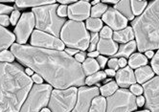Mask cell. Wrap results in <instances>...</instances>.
<instances>
[{
    "label": "cell",
    "mask_w": 159,
    "mask_h": 112,
    "mask_svg": "<svg viewBox=\"0 0 159 112\" xmlns=\"http://www.w3.org/2000/svg\"><path fill=\"white\" fill-rule=\"evenodd\" d=\"M130 92L133 95H141L143 93V88L139 84H133L130 87Z\"/></svg>",
    "instance_id": "34"
},
{
    "label": "cell",
    "mask_w": 159,
    "mask_h": 112,
    "mask_svg": "<svg viewBox=\"0 0 159 112\" xmlns=\"http://www.w3.org/2000/svg\"><path fill=\"white\" fill-rule=\"evenodd\" d=\"M88 56H89V58H95V57H99V52L98 51H93V52H90L88 53Z\"/></svg>",
    "instance_id": "49"
},
{
    "label": "cell",
    "mask_w": 159,
    "mask_h": 112,
    "mask_svg": "<svg viewBox=\"0 0 159 112\" xmlns=\"http://www.w3.org/2000/svg\"><path fill=\"white\" fill-rule=\"evenodd\" d=\"M105 72H106L107 76H110V77H113V76H115V75H116L115 71H114V70H112V69H107Z\"/></svg>",
    "instance_id": "47"
},
{
    "label": "cell",
    "mask_w": 159,
    "mask_h": 112,
    "mask_svg": "<svg viewBox=\"0 0 159 112\" xmlns=\"http://www.w3.org/2000/svg\"><path fill=\"white\" fill-rule=\"evenodd\" d=\"M152 66L153 72H155L157 75H159V50L157 51L156 55L154 56L152 60Z\"/></svg>",
    "instance_id": "33"
},
{
    "label": "cell",
    "mask_w": 159,
    "mask_h": 112,
    "mask_svg": "<svg viewBox=\"0 0 159 112\" xmlns=\"http://www.w3.org/2000/svg\"><path fill=\"white\" fill-rule=\"evenodd\" d=\"M33 80L17 63L0 62V112H19Z\"/></svg>",
    "instance_id": "2"
},
{
    "label": "cell",
    "mask_w": 159,
    "mask_h": 112,
    "mask_svg": "<svg viewBox=\"0 0 159 112\" xmlns=\"http://www.w3.org/2000/svg\"><path fill=\"white\" fill-rule=\"evenodd\" d=\"M67 10H68V7H66L65 5L59 6V8H58V16L60 17L64 18L67 16Z\"/></svg>",
    "instance_id": "36"
},
{
    "label": "cell",
    "mask_w": 159,
    "mask_h": 112,
    "mask_svg": "<svg viewBox=\"0 0 159 112\" xmlns=\"http://www.w3.org/2000/svg\"><path fill=\"white\" fill-rule=\"evenodd\" d=\"M11 12H14V11H13V7L7 6V5H3V4H0V14H1V15L10 14Z\"/></svg>",
    "instance_id": "38"
},
{
    "label": "cell",
    "mask_w": 159,
    "mask_h": 112,
    "mask_svg": "<svg viewBox=\"0 0 159 112\" xmlns=\"http://www.w3.org/2000/svg\"><path fill=\"white\" fill-rule=\"evenodd\" d=\"M99 3H100V2L98 1V0H96V1H93V2H92V4H93L94 6H95V5H97V4H99Z\"/></svg>",
    "instance_id": "54"
},
{
    "label": "cell",
    "mask_w": 159,
    "mask_h": 112,
    "mask_svg": "<svg viewBox=\"0 0 159 112\" xmlns=\"http://www.w3.org/2000/svg\"><path fill=\"white\" fill-rule=\"evenodd\" d=\"M147 1H131L130 2V6L132 9V13L133 15H142L143 11L145 10V8L147 7Z\"/></svg>",
    "instance_id": "30"
},
{
    "label": "cell",
    "mask_w": 159,
    "mask_h": 112,
    "mask_svg": "<svg viewBox=\"0 0 159 112\" xmlns=\"http://www.w3.org/2000/svg\"><path fill=\"white\" fill-rule=\"evenodd\" d=\"M78 89L70 87L67 89H55L51 93L49 109L51 112H70L77 103Z\"/></svg>",
    "instance_id": "7"
},
{
    "label": "cell",
    "mask_w": 159,
    "mask_h": 112,
    "mask_svg": "<svg viewBox=\"0 0 159 112\" xmlns=\"http://www.w3.org/2000/svg\"><path fill=\"white\" fill-rule=\"evenodd\" d=\"M10 18L6 15H0V25L1 26H9Z\"/></svg>",
    "instance_id": "39"
},
{
    "label": "cell",
    "mask_w": 159,
    "mask_h": 112,
    "mask_svg": "<svg viewBox=\"0 0 159 112\" xmlns=\"http://www.w3.org/2000/svg\"><path fill=\"white\" fill-rule=\"evenodd\" d=\"M107 60H108L107 58L103 57V56H99V57L97 58V62H98V64L100 66V68H104V67L106 66V64H107Z\"/></svg>",
    "instance_id": "40"
},
{
    "label": "cell",
    "mask_w": 159,
    "mask_h": 112,
    "mask_svg": "<svg viewBox=\"0 0 159 112\" xmlns=\"http://www.w3.org/2000/svg\"><path fill=\"white\" fill-rule=\"evenodd\" d=\"M107 11V6L104 3H99L92 7L91 12H90V16H92V18H99L100 16H103Z\"/></svg>",
    "instance_id": "28"
},
{
    "label": "cell",
    "mask_w": 159,
    "mask_h": 112,
    "mask_svg": "<svg viewBox=\"0 0 159 112\" xmlns=\"http://www.w3.org/2000/svg\"><path fill=\"white\" fill-rule=\"evenodd\" d=\"M100 36L102 38H105V39H108L110 38L112 36H113V34H112V30L106 26V27H103V29L101 30V33H100Z\"/></svg>",
    "instance_id": "32"
},
{
    "label": "cell",
    "mask_w": 159,
    "mask_h": 112,
    "mask_svg": "<svg viewBox=\"0 0 159 112\" xmlns=\"http://www.w3.org/2000/svg\"><path fill=\"white\" fill-rule=\"evenodd\" d=\"M28 76H33L34 75V71L31 68H26V72H25Z\"/></svg>",
    "instance_id": "51"
},
{
    "label": "cell",
    "mask_w": 159,
    "mask_h": 112,
    "mask_svg": "<svg viewBox=\"0 0 159 112\" xmlns=\"http://www.w3.org/2000/svg\"><path fill=\"white\" fill-rule=\"evenodd\" d=\"M19 16H20V13L18 12V11L17 10L14 11V12L12 13V16H11V24L16 25L17 23Z\"/></svg>",
    "instance_id": "35"
},
{
    "label": "cell",
    "mask_w": 159,
    "mask_h": 112,
    "mask_svg": "<svg viewBox=\"0 0 159 112\" xmlns=\"http://www.w3.org/2000/svg\"><path fill=\"white\" fill-rule=\"evenodd\" d=\"M86 27L93 33H98L103 28V21L99 18H88L86 20Z\"/></svg>",
    "instance_id": "27"
},
{
    "label": "cell",
    "mask_w": 159,
    "mask_h": 112,
    "mask_svg": "<svg viewBox=\"0 0 159 112\" xmlns=\"http://www.w3.org/2000/svg\"><path fill=\"white\" fill-rule=\"evenodd\" d=\"M75 60L78 61V62H84V60H85V53H84V52H79L78 54H76V56H75Z\"/></svg>",
    "instance_id": "41"
},
{
    "label": "cell",
    "mask_w": 159,
    "mask_h": 112,
    "mask_svg": "<svg viewBox=\"0 0 159 112\" xmlns=\"http://www.w3.org/2000/svg\"><path fill=\"white\" fill-rule=\"evenodd\" d=\"M152 57H153L152 51H147L146 52V58H152Z\"/></svg>",
    "instance_id": "50"
},
{
    "label": "cell",
    "mask_w": 159,
    "mask_h": 112,
    "mask_svg": "<svg viewBox=\"0 0 159 112\" xmlns=\"http://www.w3.org/2000/svg\"><path fill=\"white\" fill-rule=\"evenodd\" d=\"M147 63H148L147 58L140 53H136L130 56L129 60V64L130 68H138V67L146 66Z\"/></svg>",
    "instance_id": "24"
},
{
    "label": "cell",
    "mask_w": 159,
    "mask_h": 112,
    "mask_svg": "<svg viewBox=\"0 0 159 112\" xmlns=\"http://www.w3.org/2000/svg\"><path fill=\"white\" fill-rule=\"evenodd\" d=\"M11 51L15 57L56 89L82 86L85 83L83 65L68 54L28 45L13 44Z\"/></svg>",
    "instance_id": "1"
},
{
    "label": "cell",
    "mask_w": 159,
    "mask_h": 112,
    "mask_svg": "<svg viewBox=\"0 0 159 112\" xmlns=\"http://www.w3.org/2000/svg\"><path fill=\"white\" fill-rule=\"evenodd\" d=\"M132 27L140 52L159 49V1L151 2Z\"/></svg>",
    "instance_id": "3"
},
{
    "label": "cell",
    "mask_w": 159,
    "mask_h": 112,
    "mask_svg": "<svg viewBox=\"0 0 159 112\" xmlns=\"http://www.w3.org/2000/svg\"><path fill=\"white\" fill-rule=\"evenodd\" d=\"M136 46H137V44H136V42L134 40L128 42L127 44L122 45L120 47L118 53L115 54V57H122V58H125V59L130 57V55L135 51Z\"/></svg>",
    "instance_id": "22"
},
{
    "label": "cell",
    "mask_w": 159,
    "mask_h": 112,
    "mask_svg": "<svg viewBox=\"0 0 159 112\" xmlns=\"http://www.w3.org/2000/svg\"><path fill=\"white\" fill-rule=\"evenodd\" d=\"M97 50L99 54H103L107 56H114L118 50V44L111 38L108 39L101 38L97 43Z\"/></svg>",
    "instance_id": "16"
},
{
    "label": "cell",
    "mask_w": 159,
    "mask_h": 112,
    "mask_svg": "<svg viewBox=\"0 0 159 112\" xmlns=\"http://www.w3.org/2000/svg\"><path fill=\"white\" fill-rule=\"evenodd\" d=\"M136 82H138L139 83H145L147 81H149L150 79L153 77L154 72L151 68L150 66H143L141 68H138L134 73Z\"/></svg>",
    "instance_id": "19"
},
{
    "label": "cell",
    "mask_w": 159,
    "mask_h": 112,
    "mask_svg": "<svg viewBox=\"0 0 159 112\" xmlns=\"http://www.w3.org/2000/svg\"><path fill=\"white\" fill-rule=\"evenodd\" d=\"M32 79H33V81L35 82L36 83H38V84H42L43 79H42V78H41L39 74H34Z\"/></svg>",
    "instance_id": "43"
},
{
    "label": "cell",
    "mask_w": 159,
    "mask_h": 112,
    "mask_svg": "<svg viewBox=\"0 0 159 112\" xmlns=\"http://www.w3.org/2000/svg\"><path fill=\"white\" fill-rule=\"evenodd\" d=\"M97 45H95V44H90V46L88 47V50L90 51V52H93L94 50H95V47H96Z\"/></svg>",
    "instance_id": "52"
},
{
    "label": "cell",
    "mask_w": 159,
    "mask_h": 112,
    "mask_svg": "<svg viewBox=\"0 0 159 112\" xmlns=\"http://www.w3.org/2000/svg\"><path fill=\"white\" fill-rule=\"evenodd\" d=\"M134 38L133 30L131 27H126L124 30L116 31L113 34V39L118 42L127 43L129 41H132Z\"/></svg>",
    "instance_id": "18"
},
{
    "label": "cell",
    "mask_w": 159,
    "mask_h": 112,
    "mask_svg": "<svg viewBox=\"0 0 159 112\" xmlns=\"http://www.w3.org/2000/svg\"><path fill=\"white\" fill-rule=\"evenodd\" d=\"M108 67L109 69H112V70H117L118 67H119V64H118V59H110L108 60Z\"/></svg>",
    "instance_id": "37"
},
{
    "label": "cell",
    "mask_w": 159,
    "mask_h": 112,
    "mask_svg": "<svg viewBox=\"0 0 159 112\" xmlns=\"http://www.w3.org/2000/svg\"><path fill=\"white\" fill-rule=\"evenodd\" d=\"M146 107L150 112H159V77L143 83Z\"/></svg>",
    "instance_id": "10"
},
{
    "label": "cell",
    "mask_w": 159,
    "mask_h": 112,
    "mask_svg": "<svg viewBox=\"0 0 159 112\" xmlns=\"http://www.w3.org/2000/svg\"><path fill=\"white\" fill-rule=\"evenodd\" d=\"M137 112H150L149 110H142V111H137Z\"/></svg>",
    "instance_id": "55"
},
{
    "label": "cell",
    "mask_w": 159,
    "mask_h": 112,
    "mask_svg": "<svg viewBox=\"0 0 159 112\" xmlns=\"http://www.w3.org/2000/svg\"><path fill=\"white\" fill-rule=\"evenodd\" d=\"M116 81L117 84L121 87L127 88L131 84H134L136 83L135 75L130 67H124V68L118 70L116 73Z\"/></svg>",
    "instance_id": "15"
},
{
    "label": "cell",
    "mask_w": 159,
    "mask_h": 112,
    "mask_svg": "<svg viewBox=\"0 0 159 112\" xmlns=\"http://www.w3.org/2000/svg\"><path fill=\"white\" fill-rule=\"evenodd\" d=\"M65 53H66V54H68V55L71 56V57H72L73 55L78 54V53H79V51H78V50H76V49H72V48H67V49L65 50Z\"/></svg>",
    "instance_id": "45"
},
{
    "label": "cell",
    "mask_w": 159,
    "mask_h": 112,
    "mask_svg": "<svg viewBox=\"0 0 159 112\" xmlns=\"http://www.w3.org/2000/svg\"><path fill=\"white\" fill-rule=\"evenodd\" d=\"M103 20L109 26L110 29L118 31L126 28L128 23L127 18L124 17L117 10L113 8L107 9V12L103 15Z\"/></svg>",
    "instance_id": "14"
},
{
    "label": "cell",
    "mask_w": 159,
    "mask_h": 112,
    "mask_svg": "<svg viewBox=\"0 0 159 112\" xmlns=\"http://www.w3.org/2000/svg\"><path fill=\"white\" fill-rule=\"evenodd\" d=\"M137 107L135 96L127 89H119L107 100V112H131Z\"/></svg>",
    "instance_id": "8"
},
{
    "label": "cell",
    "mask_w": 159,
    "mask_h": 112,
    "mask_svg": "<svg viewBox=\"0 0 159 112\" xmlns=\"http://www.w3.org/2000/svg\"><path fill=\"white\" fill-rule=\"evenodd\" d=\"M52 91L50 84L33 85L29 96L19 112H40L48 104Z\"/></svg>",
    "instance_id": "6"
},
{
    "label": "cell",
    "mask_w": 159,
    "mask_h": 112,
    "mask_svg": "<svg viewBox=\"0 0 159 112\" xmlns=\"http://www.w3.org/2000/svg\"><path fill=\"white\" fill-rule=\"evenodd\" d=\"M16 6L20 7V8H27V7H41V6H45V5H51V4H55V1H16Z\"/></svg>",
    "instance_id": "26"
},
{
    "label": "cell",
    "mask_w": 159,
    "mask_h": 112,
    "mask_svg": "<svg viewBox=\"0 0 159 112\" xmlns=\"http://www.w3.org/2000/svg\"><path fill=\"white\" fill-rule=\"evenodd\" d=\"M31 45L34 47L50 49V50H58L61 51L64 49V43L47 33H44L39 30L34 31L31 38Z\"/></svg>",
    "instance_id": "9"
},
{
    "label": "cell",
    "mask_w": 159,
    "mask_h": 112,
    "mask_svg": "<svg viewBox=\"0 0 159 112\" xmlns=\"http://www.w3.org/2000/svg\"><path fill=\"white\" fill-rule=\"evenodd\" d=\"M115 10H117L119 13H121V15L126 17L127 20H132L134 17V15L131 11V6H130V1H119V3L115 6L114 8Z\"/></svg>",
    "instance_id": "20"
},
{
    "label": "cell",
    "mask_w": 159,
    "mask_h": 112,
    "mask_svg": "<svg viewBox=\"0 0 159 112\" xmlns=\"http://www.w3.org/2000/svg\"><path fill=\"white\" fill-rule=\"evenodd\" d=\"M127 60H126V59L125 58H121V59H119L118 60V64H119V66L120 67H126L127 66Z\"/></svg>",
    "instance_id": "46"
},
{
    "label": "cell",
    "mask_w": 159,
    "mask_h": 112,
    "mask_svg": "<svg viewBox=\"0 0 159 112\" xmlns=\"http://www.w3.org/2000/svg\"><path fill=\"white\" fill-rule=\"evenodd\" d=\"M106 110H107V101L103 96L102 97L98 96L92 100L89 112H106Z\"/></svg>",
    "instance_id": "23"
},
{
    "label": "cell",
    "mask_w": 159,
    "mask_h": 112,
    "mask_svg": "<svg viewBox=\"0 0 159 112\" xmlns=\"http://www.w3.org/2000/svg\"><path fill=\"white\" fill-rule=\"evenodd\" d=\"M100 89L94 87H81L78 90L77 104L72 112H89L92 100L99 96Z\"/></svg>",
    "instance_id": "12"
},
{
    "label": "cell",
    "mask_w": 159,
    "mask_h": 112,
    "mask_svg": "<svg viewBox=\"0 0 159 112\" xmlns=\"http://www.w3.org/2000/svg\"><path fill=\"white\" fill-rule=\"evenodd\" d=\"M40 112H51V110L48 109V108H43Z\"/></svg>",
    "instance_id": "53"
},
{
    "label": "cell",
    "mask_w": 159,
    "mask_h": 112,
    "mask_svg": "<svg viewBox=\"0 0 159 112\" xmlns=\"http://www.w3.org/2000/svg\"><path fill=\"white\" fill-rule=\"evenodd\" d=\"M57 8L59 6L55 4L45 5L33 9V14L35 15L36 27L39 31L51 34L58 38L61 36V31L65 24V19L60 17L57 14Z\"/></svg>",
    "instance_id": "4"
},
{
    "label": "cell",
    "mask_w": 159,
    "mask_h": 112,
    "mask_svg": "<svg viewBox=\"0 0 159 112\" xmlns=\"http://www.w3.org/2000/svg\"><path fill=\"white\" fill-rule=\"evenodd\" d=\"M106 78H107L106 72L99 71V72H97V73H95V74H93L91 76L87 77V79L85 80V83L87 85H92V84H94V83H98V82H100L102 80L106 79Z\"/></svg>",
    "instance_id": "29"
},
{
    "label": "cell",
    "mask_w": 159,
    "mask_h": 112,
    "mask_svg": "<svg viewBox=\"0 0 159 112\" xmlns=\"http://www.w3.org/2000/svg\"><path fill=\"white\" fill-rule=\"evenodd\" d=\"M61 38L65 45L72 49L84 51L89 47L90 35L81 21H66L61 29Z\"/></svg>",
    "instance_id": "5"
},
{
    "label": "cell",
    "mask_w": 159,
    "mask_h": 112,
    "mask_svg": "<svg viewBox=\"0 0 159 112\" xmlns=\"http://www.w3.org/2000/svg\"><path fill=\"white\" fill-rule=\"evenodd\" d=\"M100 69V66L97 62V60H95L92 58H87V60H84V64H83V70L84 75L87 76H91L95 73H97Z\"/></svg>",
    "instance_id": "21"
},
{
    "label": "cell",
    "mask_w": 159,
    "mask_h": 112,
    "mask_svg": "<svg viewBox=\"0 0 159 112\" xmlns=\"http://www.w3.org/2000/svg\"><path fill=\"white\" fill-rule=\"evenodd\" d=\"M90 3L88 1H79L68 7L67 16L71 20L82 21L88 19L90 16Z\"/></svg>",
    "instance_id": "13"
},
{
    "label": "cell",
    "mask_w": 159,
    "mask_h": 112,
    "mask_svg": "<svg viewBox=\"0 0 159 112\" xmlns=\"http://www.w3.org/2000/svg\"><path fill=\"white\" fill-rule=\"evenodd\" d=\"M136 104H137V106H143L145 105V98L142 96L136 98Z\"/></svg>",
    "instance_id": "44"
},
{
    "label": "cell",
    "mask_w": 159,
    "mask_h": 112,
    "mask_svg": "<svg viewBox=\"0 0 159 112\" xmlns=\"http://www.w3.org/2000/svg\"><path fill=\"white\" fill-rule=\"evenodd\" d=\"M117 89H118V84L115 82L111 81L110 83L102 86L100 88V92L103 97H109L114 94L117 91Z\"/></svg>",
    "instance_id": "25"
},
{
    "label": "cell",
    "mask_w": 159,
    "mask_h": 112,
    "mask_svg": "<svg viewBox=\"0 0 159 112\" xmlns=\"http://www.w3.org/2000/svg\"><path fill=\"white\" fill-rule=\"evenodd\" d=\"M61 4H62V5H66V4H74V3H76L74 0H65V1H63V0H61V1H59Z\"/></svg>",
    "instance_id": "48"
},
{
    "label": "cell",
    "mask_w": 159,
    "mask_h": 112,
    "mask_svg": "<svg viewBox=\"0 0 159 112\" xmlns=\"http://www.w3.org/2000/svg\"><path fill=\"white\" fill-rule=\"evenodd\" d=\"M15 60V56L12 52L4 50L2 52H0V62H10L12 63V61Z\"/></svg>",
    "instance_id": "31"
},
{
    "label": "cell",
    "mask_w": 159,
    "mask_h": 112,
    "mask_svg": "<svg viewBox=\"0 0 159 112\" xmlns=\"http://www.w3.org/2000/svg\"><path fill=\"white\" fill-rule=\"evenodd\" d=\"M99 35L98 33H92L91 36H90V44H95L97 45V43L99 42Z\"/></svg>",
    "instance_id": "42"
},
{
    "label": "cell",
    "mask_w": 159,
    "mask_h": 112,
    "mask_svg": "<svg viewBox=\"0 0 159 112\" xmlns=\"http://www.w3.org/2000/svg\"><path fill=\"white\" fill-rule=\"evenodd\" d=\"M15 40L16 37L14 34L0 25V52L8 49L11 45H13Z\"/></svg>",
    "instance_id": "17"
},
{
    "label": "cell",
    "mask_w": 159,
    "mask_h": 112,
    "mask_svg": "<svg viewBox=\"0 0 159 112\" xmlns=\"http://www.w3.org/2000/svg\"><path fill=\"white\" fill-rule=\"evenodd\" d=\"M34 25H36V19L33 13H25L21 16L15 29L17 44H24L27 42Z\"/></svg>",
    "instance_id": "11"
}]
</instances>
